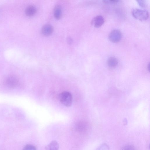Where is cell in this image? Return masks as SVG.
I'll return each mask as SVG.
<instances>
[{"instance_id": "obj_17", "label": "cell", "mask_w": 150, "mask_h": 150, "mask_svg": "<svg viewBox=\"0 0 150 150\" xmlns=\"http://www.w3.org/2000/svg\"><path fill=\"white\" fill-rule=\"evenodd\" d=\"M148 69V70L149 71L150 70V64L149 63L148 64L147 67Z\"/></svg>"}, {"instance_id": "obj_11", "label": "cell", "mask_w": 150, "mask_h": 150, "mask_svg": "<svg viewBox=\"0 0 150 150\" xmlns=\"http://www.w3.org/2000/svg\"><path fill=\"white\" fill-rule=\"evenodd\" d=\"M23 150H36V147L33 145L27 144L24 147Z\"/></svg>"}, {"instance_id": "obj_3", "label": "cell", "mask_w": 150, "mask_h": 150, "mask_svg": "<svg viewBox=\"0 0 150 150\" xmlns=\"http://www.w3.org/2000/svg\"><path fill=\"white\" fill-rule=\"evenodd\" d=\"M122 35L121 32L118 29L112 30L109 33L108 38L110 40L114 43L120 41L122 38Z\"/></svg>"}, {"instance_id": "obj_6", "label": "cell", "mask_w": 150, "mask_h": 150, "mask_svg": "<svg viewBox=\"0 0 150 150\" xmlns=\"http://www.w3.org/2000/svg\"><path fill=\"white\" fill-rule=\"evenodd\" d=\"M53 28L52 25L49 24L44 25L42 28V33L45 36H49L51 35L53 31Z\"/></svg>"}, {"instance_id": "obj_13", "label": "cell", "mask_w": 150, "mask_h": 150, "mask_svg": "<svg viewBox=\"0 0 150 150\" xmlns=\"http://www.w3.org/2000/svg\"><path fill=\"white\" fill-rule=\"evenodd\" d=\"M139 5L141 7H144L146 6V3L144 0H138L137 1Z\"/></svg>"}, {"instance_id": "obj_12", "label": "cell", "mask_w": 150, "mask_h": 150, "mask_svg": "<svg viewBox=\"0 0 150 150\" xmlns=\"http://www.w3.org/2000/svg\"><path fill=\"white\" fill-rule=\"evenodd\" d=\"M121 150H136L134 147L132 145H127L122 148Z\"/></svg>"}, {"instance_id": "obj_1", "label": "cell", "mask_w": 150, "mask_h": 150, "mask_svg": "<svg viewBox=\"0 0 150 150\" xmlns=\"http://www.w3.org/2000/svg\"><path fill=\"white\" fill-rule=\"evenodd\" d=\"M132 14L134 18L141 21L147 20L149 16V13L147 10L139 8L133 9Z\"/></svg>"}, {"instance_id": "obj_2", "label": "cell", "mask_w": 150, "mask_h": 150, "mask_svg": "<svg viewBox=\"0 0 150 150\" xmlns=\"http://www.w3.org/2000/svg\"><path fill=\"white\" fill-rule=\"evenodd\" d=\"M60 102L66 107L70 106L72 102V96L71 94L68 91H63L59 96Z\"/></svg>"}, {"instance_id": "obj_4", "label": "cell", "mask_w": 150, "mask_h": 150, "mask_svg": "<svg viewBox=\"0 0 150 150\" xmlns=\"http://www.w3.org/2000/svg\"><path fill=\"white\" fill-rule=\"evenodd\" d=\"M18 81L17 78L14 76H8L6 80V85L10 88H14L18 84Z\"/></svg>"}, {"instance_id": "obj_16", "label": "cell", "mask_w": 150, "mask_h": 150, "mask_svg": "<svg viewBox=\"0 0 150 150\" xmlns=\"http://www.w3.org/2000/svg\"><path fill=\"white\" fill-rule=\"evenodd\" d=\"M67 41L69 44H71L72 42V40L71 38L69 37L67 38Z\"/></svg>"}, {"instance_id": "obj_14", "label": "cell", "mask_w": 150, "mask_h": 150, "mask_svg": "<svg viewBox=\"0 0 150 150\" xmlns=\"http://www.w3.org/2000/svg\"><path fill=\"white\" fill-rule=\"evenodd\" d=\"M104 3L107 4H115L118 3V0H104L103 1Z\"/></svg>"}, {"instance_id": "obj_9", "label": "cell", "mask_w": 150, "mask_h": 150, "mask_svg": "<svg viewBox=\"0 0 150 150\" xmlns=\"http://www.w3.org/2000/svg\"><path fill=\"white\" fill-rule=\"evenodd\" d=\"M36 9L33 6L30 5L28 6L25 10V13L27 15L32 16L36 13Z\"/></svg>"}, {"instance_id": "obj_7", "label": "cell", "mask_w": 150, "mask_h": 150, "mask_svg": "<svg viewBox=\"0 0 150 150\" xmlns=\"http://www.w3.org/2000/svg\"><path fill=\"white\" fill-rule=\"evenodd\" d=\"M59 148L58 143L55 141L51 142L45 147L46 150H58Z\"/></svg>"}, {"instance_id": "obj_8", "label": "cell", "mask_w": 150, "mask_h": 150, "mask_svg": "<svg viewBox=\"0 0 150 150\" xmlns=\"http://www.w3.org/2000/svg\"><path fill=\"white\" fill-rule=\"evenodd\" d=\"M107 64L108 66L111 68L116 67L118 64L117 59L114 57L109 58L107 60Z\"/></svg>"}, {"instance_id": "obj_10", "label": "cell", "mask_w": 150, "mask_h": 150, "mask_svg": "<svg viewBox=\"0 0 150 150\" xmlns=\"http://www.w3.org/2000/svg\"><path fill=\"white\" fill-rule=\"evenodd\" d=\"M54 16L56 19H59L62 16V11L60 7L57 6L55 8L54 11Z\"/></svg>"}, {"instance_id": "obj_15", "label": "cell", "mask_w": 150, "mask_h": 150, "mask_svg": "<svg viewBox=\"0 0 150 150\" xmlns=\"http://www.w3.org/2000/svg\"><path fill=\"white\" fill-rule=\"evenodd\" d=\"M98 150H108V147L106 144L100 146Z\"/></svg>"}, {"instance_id": "obj_5", "label": "cell", "mask_w": 150, "mask_h": 150, "mask_svg": "<svg viewBox=\"0 0 150 150\" xmlns=\"http://www.w3.org/2000/svg\"><path fill=\"white\" fill-rule=\"evenodd\" d=\"M105 21L103 17L101 15H98L95 17L91 21L92 25L96 28H99L101 26Z\"/></svg>"}]
</instances>
